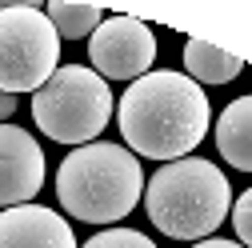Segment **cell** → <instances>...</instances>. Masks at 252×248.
<instances>
[{
	"label": "cell",
	"instance_id": "cell-11",
	"mask_svg": "<svg viewBox=\"0 0 252 248\" xmlns=\"http://www.w3.org/2000/svg\"><path fill=\"white\" fill-rule=\"evenodd\" d=\"M44 16L52 20L56 28V36H64V40H84L92 36L100 28L104 12L96 4H64V0H52V4H44Z\"/></svg>",
	"mask_w": 252,
	"mask_h": 248
},
{
	"label": "cell",
	"instance_id": "cell-3",
	"mask_svg": "<svg viewBox=\"0 0 252 248\" xmlns=\"http://www.w3.org/2000/svg\"><path fill=\"white\" fill-rule=\"evenodd\" d=\"M148 220L172 240H208L232 212L228 176L212 160L184 156L156 168L144 188Z\"/></svg>",
	"mask_w": 252,
	"mask_h": 248
},
{
	"label": "cell",
	"instance_id": "cell-10",
	"mask_svg": "<svg viewBox=\"0 0 252 248\" xmlns=\"http://www.w3.org/2000/svg\"><path fill=\"white\" fill-rule=\"evenodd\" d=\"M244 72V60L216 48L208 40H188L184 44V76L196 84H228Z\"/></svg>",
	"mask_w": 252,
	"mask_h": 248
},
{
	"label": "cell",
	"instance_id": "cell-1",
	"mask_svg": "<svg viewBox=\"0 0 252 248\" xmlns=\"http://www.w3.org/2000/svg\"><path fill=\"white\" fill-rule=\"evenodd\" d=\"M116 120L132 156L172 164L184 160L204 140L212 124V108L196 80L160 68L128 84V92L116 104Z\"/></svg>",
	"mask_w": 252,
	"mask_h": 248
},
{
	"label": "cell",
	"instance_id": "cell-4",
	"mask_svg": "<svg viewBox=\"0 0 252 248\" xmlns=\"http://www.w3.org/2000/svg\"><path fill=\"white\" fill-rule=\"evenodd\" d=\"M32 120L56 144H92L112 120L108 80L84 64H64L48 76L40 92H32Z\"/></svg>",
	"mask_w": 252,
	"mask_h": 248
},
{
	"label": "cell",
	"instance_id": "cell-12",
	"mask_svg": "<svg viewBox=\"0 0 252 248\" xmlns=\"http://www.w3.org/2000/svg\"><path fill=\"white\" fill-rule=\"evenodd\" d=\"M84 248H156V244L136 228H104L92 240H84Z\"/></svg>",
	"mask_w": 252,
	"mask_h": 248
},
{
	"label": "cell",
	"instance_id": "cell-14",
	"mask_svg": "<svg viewBox=\"0 0 252 248\" xmlns=\"http://www.w3.org/2000/svg\"><path fill=\"white\" fill-rule=\"evenodd\" d=\"M16 112V96H8V92H0V124H8Z\"/></svg>",
	"mask_w": 252,
	"mask_h": 248
},
{
	"label": "cell",
	"instance_id": "cell-8",
	"mask_svg": "<svg viewBox=\"0 0 252 248\" xmlns=\"http://www.w3.org/2000/svg\"><path fill=\"white\" fill-rule=\"evenodd\" d=\"M0 248H76V236L60 212L20 204L0 212Z\"/></svg>",
	"mask_w": 252,
	"mask_h": 248
},
{
	"label": "cell",
	"instance_id": "cell-9",
	"mask_svg": "<svg viewBox=\"0 0 252 248\" xmlns=\"http://www.w3.org/2000/svg\"><path fill=\"white\" fill-rule=\"evenodd\" d=\"M216 148L232 168L252 172V96H236L216 120Z\"/></svg>",
	"mask_w": 252,
	"mask_h": 248
},
{
	"label": "cell",
	"instance_id": "cell-2",
	"mask_svg": "<svg viewBox=\"0 0 252 248\" xmlns=\"http://www.w3.org/2000/svg\"><path fill=\"white\" fill-rule=\"evenodd\" d=\"M144 192L140 160L120 144L92 140L72 148L56 168V200L68 216L84 224H116L124 220Z\"/></svg>",
	"mask_w": 252,
	"mask_h": 248
},
{
	"label": "cell",
	"instance_id": "cell-6",
	"mask_svg": "<svg viewBox=\"0 0 252 248\" xmlns=\"http://www.w3.org/2000/svg\"><path fill=\"white\" fill-rule=\"evenodd\" d=\"M92 72L104 80H140L152 72L156 36L136 16H104L100 28L88 36Z\"/></svg>",
	"mask_w": 252,
	"mask_h": 248
},
{
	"label": "cell",
	"instance_id": "cell-15",
	"mask_svg": "<svg viewBox=\"0 0 252 248\" xmlns=\"http://www.w3.org/2000/svg\"><path fill=\"white\" fill-rule=\"evenodd\" d=\"M192 248H244V244H236V240H216V236H208V240H196Z\"/></svg>",
	"mask_w": 252,
	"mask_h": 248
},
{
	"label": "cell",
	"instance_id": "cell-5",
	"mask_svg": "<svg viewBox=\"0 0 252 248\" xmlns=\"http://www.w3.org/2000/svg\"><path fill=\"white\" fill-rule=\"evenodd\" d=\"M60 64V36L44 8H0V92H40Z\"/></svg>",
	"mask_w": 252,
	"mask_h": 248
},
{
	"label": "cell",
	"instance_id": "cell-7",
	"mask_svg": "<svg viewBox=\"0 0 252 248\" xmlns=\"http://www.w3.org/2000/svg\"><path fill=\"white\" fill-rule=\"evenodd\" d=\"M44 184V152L36 136L16 124H0V208L32 204Z\"/></svg>",
	"mask_w": 252,
	"mask_h": 248
},
{
	"label": "cell",
	"instance_id": "cell-13",
	"mask_svg": "<svg viewBox=\"0 0 252 248\" xmlns=\"http://www.w3.org/2000/svg\"><path fill=\"white\" fill-rule=\"evenodd\" d=\"M232 228H236L240 244L252 248V188H244L236 196V204H232Z\"/></svg>",
	"mask_w": 252,
	"mask_h": 248
}]
</instances>
